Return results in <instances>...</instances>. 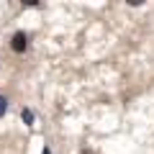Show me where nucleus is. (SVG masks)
Segmentation results:
<instances>
[{
  "instance_id": "3",
  "label": "nucleus",
  "mask_w": 154,
  "mask_h": 154,
  "mask_svg": "<svg viewBox=\"0 0 154 154\" xmlns=\"http://www.w3.org/2000/svg\"><path fill=\"white\" fill-rule=\"evenodd\" d=\"M5 110H8V98L0 95V116H5Z\"/></svg>"
},
{
  "instance_id": "1",
  "label": "nucleus",
  "mask_w": 154,
  "mask_h": 154,
  "mask_svg": "<svg viewBox=\"0 0 154 154\" xmlns=\"http://www.w3.org/2000/svg\"><path fill=\"white\" fill-rule=\"evenodd\" d=\"M26 46H28V36L23 31H18V33H13V36H11V49L13 51L21 54V51H26Z\"/></svg>"
},
{
  "instance_id": "2",
  "label": "nucleus",
  "mask_w": 154,
  "mask_h": 154,
  "mask_svg": "<svg viewBox=\"0 0 154 154\" xmlns=\"http://www.w3.org/2000/svg\"><path fill=\"white\" fill-rule=\"evenodd\" d=\"M21 118H23V123H26V126H31V123H33V113H31L28 108L21 110Z\"/></svg>"
},
{
  "instance_id": "4",
  "label": "nucleus",
  "mask_w": 154,
  "mask_h": 154,
  "mask_svg": "<svg viewBox=\"0 0 154 154\" xmlns=\"http://www.w3.org/2000/svg\"><path fill=\"white\" fill-rule=\"evenodd\" d=\"M41 154H51V149H49V146H44V152H41Z\"/></svg>"
}]
</instances>
